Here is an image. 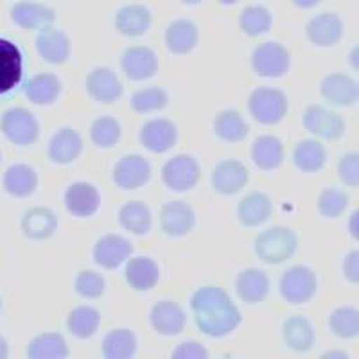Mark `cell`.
<instances>
[{
  "instance_id": "48",
  "label": "cell",
  "mask_w": 359,
  "mask_h": 359,
  "mask_svg": "<svg viewBox=\"0 0 359 359\" xmlns=\"http://www.w3.org/2000/svg\"><path fill=\"white\" fill-rule=\"evenodd\" d=\"M343 275L351 284L359 286V250L347 253L343 259Z\"/></svg>"
},
{
  "instance_id": "46",
  "label": "cell",
  "mask_w": 359,
  "mask_h": 359,
  "mask_svg": "<svg viewBox=\"0 0 359 359\" xmlns=\"http://www.w3.org/2000/svg\"><path fill=\"white\" fill-rule=\"evenodd\" d=\"M338 176L348 187H359V153L343 155L338 163Z\"/></svg>"
},
{
  "instance_id": "52",
  "label": "cell",
  "mask_w": 359,
  "mask_h": 359,
  "mask_svg": "<svg viewBox=\"0 0 359 359\" xmlns=\"http://www.w3.org/2000/svg\"><path fill=\"white\" fill-rule=\"evenodd\" d=\"M8 354H9V345H8V341H6V339L2 338V336H0V359L8 358Z\"/></svg>"
},
{
  "instance_id": "25",
  "label": "cell",
  "mask_w": 359,
  "mask_h": 359,
  "mask_svg": "<svg viewBox=\"0 0 359 359\" xmlns=\"http://www.w3.org/2000/svg\"><path fill=\"white\" fill-rule=\"evenodd\" d=\"M128 286L135 291H149L158 286L160 266L155 259L139 255V257L128 259L126 271H124Z\"/></svg>"
},
{
  "instance_id": "18",
  "label": "cell",
  "mask_w": 359,
  "mask_h": 359,
  "mask_svg": "<svg viewBox=\"0 0 359 359\" xmlns=\"http://www.w3.org/2000/svg\"><path fill=\"white\" fill-rule=\"evenodd\" d=\"M101 207V194L97 187L86 182H76L65 191V208L74 217L94 216Z\"/></svg>"
},
{
  "instance_id": "38",
  "label": "cell",
  "mask_w": 359,
  "mask_h": 359,
  "mask_svg": "<svg viewBox=\"0 0 359 359\" xmlns=\"http://www.w3.org/2000/svg\"><path fill=\"white\" fill-rule=\"evenodd\" d=\"M27 358L31 359H63L69 358V345L57 332H43L27 345Z\"/></svg>"
},
{
  "instance_id": "54",
  "label": "cell",
  "mask_w": 359,
  "mask_h": 359,
  "mask_svg": "<svg viewBox=\"0 0 359 359\" xmlns=\"http://www.w3.org/2000/svg\"><path fill=\"white\" fill-rule=\"evenodd\" d=\"M182 2H184V4H187V6H198V4H201L203 0H182Z\"/></svg>"
},
{
  "instance_id": "22",
  "label": "cell",
  "mask_w": 359,
  "mask_h": 359,
  "mask_svg": "<svg viewBox=\"0 0 359 359\" xmlns=\"http://www.w3.org/2000/svg\"><path fill=\"white\" fill-rule=\"evenodd\" d=\"M306 36L313 45L332 47L343 36V22L334 13H320L306 25Z\"/></svg>"
},
{
  "instance_id": "5",
  "label": "cell",
  "mask_w": 359,
  "mask_h": 359,
  "mask_svg": "<svg viewBox=\"0 0 359 359\" xmlns=\"http://www.w3.org/2000/svg\"><path fill=\"white\" fill-rule=\"evenodd\" d=\"M252 69L261 78H282L291 69L290 50L277 41H264L252 53Z\"/></svg>"
},
{
  "instance_id": "32",
  "label": "cell",
  "mask_w": 359,
  "mask_h": 359,
  "mask_svg": "<svg viewBox=\"0 0 359 359\" xmlns=\"http://www.w3.org/2000/svg\"><path fill=\"white\" fill-rule=\"evenodd\" d=\"M252 160L262 171H275L284 162V144L273 135H262L252 144Z\"/></svg>"
},
{
  "instance_id": "9",
  "label": "cell",
  "mask_w": 359,
  "mask_h": 359,
  "mask_svg": "<svg viewBox=\"0 0 359 359\" xmlns=\"http://www.w3.org/2000/svg\"><path fill=\"white\" fill-rule=\"evenodd\" d=\"M151 163L142 155H126L115 163L114 184L124 191L140 189L151 180Z\"/></svg>"
},
{
  "instance_id": "34",
  "label": "cell",
  "mask_w": 359,
  "mask_h": 359,
  "mask_svg": "<svg viewBox=\"0 0 359 359\" xmlns=\"http://www.w3.org/2000/svg\"><path fill=\"white\" fill-rule=\"evenodd\" d=\"M282 338L287 347L294 352H307L313 348L316 341L314 327L304 316H291L282 325Z\"/></svg>"
},
{
  "instance_id": "15",
  "label": "cell",
  "mask_w": 359,
  "mask_h": 359,
  "mask_svg": "<svg viewBox=\"0 0 359 359\" xmlns=\"http://www.w3.org/2000/svg\"><path fill=\"white\" fill-rule=\"evenodd\" d=\"M123 83L108 67H97L86 76V92L94 101L111 104L123 97Z\"/></svg>"
},
{
  "instance_id": "49",
  "label": "cell",
  "mask_w": 359,
  "mask_h": 359,
  "mask_svg": "<svg viewBox=\"0 0 359 359\" xmlns=\"http://www.w3.org/2000/svg\"><path fill=\"white\" fill-rule=\"evenodd\" d=\"M348 232H351V236L354 237L355 241H359V208L354 210L351 217H348Z\"/></svg>"
},
{
  "instance_id": "44",
  "label": "cell",
  "mask_w": 359,
  "mask_h": 359,
  "mask_svg": "<svg viewBox=\"0 0 359 359\" xmlns=\"http://www.w3.org/2000/svg\"><path fill=\"white\" fill-rule=\"evenodd\" d=\"M348 207V196L343 191L334 187L323 189L322 194L318 196V212L323 217L334 219L341 216Z\"/></svg>"
},
{
  "instance_id": "40",
  "label": "cell",
  "mask_w": 359,
  "mask_h": 359,
  "mask_svg": "<svg viewBox=\"0 0 359 359\" xmlns=\"http://www.w3.org/2000/svg\"><path fill=\"white\" fill-rule=\"evenodd\" d=\"M239 27L246 36H261L273 27V17L264 6H248L239 15Z\"/></svg>"
},
{
  "instance_id": "12",
  "label": "cell",
  "mask_w": 359,
  "mask_h": 359,
  "mask_svg": "<svg viewBox=\"0 0 359 359\" xmlns=\"http://www.w3.org/2000/svg\"><path fill=\"white\" fill-rule=\"evenodd\" d=\"M196 224V214L185 201H169L160 208V229L169 237H185Z\"/></svg>"
},
{
  "instance_id": "37",
  "label": "cell",
  "mask_w": 359,
  "mask_h": 359,
  "mask_svg": "<svg viewBox=\"0 0 359 359\" xmlns=\"http://www.w3.org/2000/svg\"><path fill=\"white\" fill-rule=\"evenodd\" d=\"M118 223L126 232L135 236H146L153 226L151 210L144 201H128L118 210Z\"/></svg>"
},
{
  "instance_id": "42",
  "label": "cell",
  "mask_w": 359,
  "mask_h": 359,
  "mask_svg": "<svg viewBox=\"0 0 359 359\" xmlns=\"http://www.w3.org/2000/svg\"><path fill=\"white\" fill-rule=\"evenodd\" d=\"M121 135H123L121 124H118L117 118L110 117V115L95 118L92 128H90V140L102 149L117 146Z\"/></svg>"
},
{
  "instance_id": "6",
  "label": "cell",
  "mask_w": 359,
  "mask_h": 359,
  "mask_svg": "<svg viewBox=\"0 0 359 359\" xmlns=\"http://www.w3.org/2000/svg\"><path fill=\"white\" fill-rule=\"evenodd\" d=\"M201 178V168L194 156L176 155L162 168V180L165 187L175 192H189L196 187Z\"/></svg>"
},
{
  "instance_id": "13",
  "label": "cell",
  "mask_w": 359,
  "mask_h": 359,
  "mask_svg": "<svg viewBox=\"0 0 359 359\" xmlns=\"http://www.w3.org/2000/svg\"><path fill=\"white\" fill-rule=\"evenodd\" d=\"M24 74V57L17 43L0 38V95L17 88Z\"/></svg>"
},
{
  "instance_id": "8",
  "label": "cell",
  "mask_w": 359,
  "mask_h": 359,
  "mask_svg": "<svg viewBox=\"0 0 359 359\" xmlns=\"http://www.w3.org/2000/svg\"><path fill=\"white\" fill-rule=\"evenodd\" d=\"M302 124L306 131H309L314 137L325 140H338L345 135V118L336 111L329 110V108L313 107L307 108L302 115Z\"/></svg>"
},
{
  "instance_id": "27",
  "label": "cell",
  "mask_w": 359,
  "mask_h": 359,
  "mask_svg": "<svg viewBox=\"0 0 359 359\" xmlns=\"http://www.w3.org/2000/svg\"><path fill=\"white\" fill-rule=\"evenodd\" d=\"M22 232L33 241H45L57 230V216L47 207H33L22 216Z\"/></svg>"
},
{
  "instance_id": "51",
  "label": "cell",
  "mask_w": 359,
  "mask_h": 359,
  "mask_svg": "<svg viewBox=\"0 0 359 359\" xmlns=\"http://www.w3.org/2000/svg\"><path fill=\"white\" fill-rule=\"evenodd\" d=\"M291 2L300 9H311V8H316L322 0H291Z\"/></svg>"
},
{
  "instance_id": "10",
  "label": "cell",
  "mask_w": 359,
  "mask_h": 359,
  "mask_svg": "<svg viewBox=\"0 0 359 359\" xmlns=\"http://www.w3.org/2000/svg\"><path fill=\"white\" fill-rule=\"evenodd\" d=\"M248 169L241 160H223L212 171V187L221 196H233L248 185Z\"/></svg>"
},
{
  "instance_id": "29",
  "label": "cell",
  "mask_w": 359,
  "mask_h": 359,
  "mask_svg": "<svg viewBox=\"0 0 359 359\" xmlns=\"http://www.w3.org/2000/svg\"><path fill=\"white\" fill-rule=\"evenodd\" d=\"M200 31L191 20H175L165 29V45L176 56H185L196 49Z\"/></svg>"
},
{
  "instance_id": "30",
  "label": "cell",
  "mask_w": 359,
  "mask_h": 359,
  "mask_svg": "<svg viewBox=\"0 0 359 359\" xmlns=\"http://www.w3.org/2000/svg\"><path fill=\"white\" fill-rule=\"evenodd\" d=\"M62 81L57 79L56 74L40 72L29 79L24 86V94L34 104H53L62 95Z\"/></svg>"
},
{
  "instance_id": "45",
  "label": "cell",
  "mask_w": 359,
  "mask_h": 359,
  "mask_svg": "<svg viewBox=\"0 0 359 359\" xmlns=\"http://www.w3.org/2000/svg\"><path fill=\"white\" fill-rule=\"evenodd\" d=\"M74 290L79 297L86 298V300H95V298L101 297L107 290V282L102 278V275H99L97 271H92V269H83L79 271L76 280H74Z\"/></svg>"
},
{
  "instance_id": "41",
  "label": "cell",
  "mask_w": 359,
  "mask_h": 359,
  "mask_svg": "<svg viewBox=\"0 0 359 359\" xmlns=\"http://www.w3.org/2000/svg\"><path fill=\"white\" fill-rule=\"evenodd\" d=\"M329 329L341 339L359 336V311L355 307H338L329 314Z\"/></svg>"
},
{
  "instance_id": "11",
  "label": "cell",
  "mask_w": 359,
  "mask_h": 359,
  "mask_svg": "<svg viewBox=\"0 0 359 359\" xmlns=\"http://www.w3.org/2000/svg\"><path fill=\"white\" fill-rule=\"evenodd\" d=\"M121 69L131 81H146L158 72V57L155 50L146 45H135L124 50Z\"/></svg>"
},
{
  "instance_id": "7",
  "label": "cell",
  "mask_w": 359,
  "mask_h": 359,
  "mask_svg": "<svg viewBox=\"0 0 359 359\" xmlns=\"http://www.w3.org/2000/svg\"><path fill=\"white\" fill-rule=\"evenodd\" d=\"M0 130L6 139L17 146H31L40 137V124L31 111L24 108H9L2 115Z\"/></svg>"
},
{
  "instance_id": "28",
  "label": "cell",
  "mask_w": 359,
  "mask_h": 359,
  "mask_svg": "<svg viewBox=\"0 0 359 359\" xmlns=\"http://www.w3.org/2000/svg\"><path fill=\"white\" fill-rule=\"evenodd\" d=\"M273 203L262 192H252L237 205V219L246 229H255L271 217Z\"/></svg>"
},
{
  "instance_id": "20",
  "label": "cell",
  "mask_w": 359,
  "mask_h": 359,
  "mask_svg": "<svg viewBox=\"0 0 359 359\" xmlns=\"http://www.w3.org/2000/svg\"><path fill=\"white\" fill-rule=\"evenodd\" d=\"M11 20L15 25L27 31H43L53 27L56 22V11L38 2H18L11 8Z\"/></svg>"
},
{
  "instance_id": "26",
  "label": "cell",
  "mask_w": 359,
  "mask_h": 359,
  "mask_svg": "<svg viewBox=\"0 0 359 359\" xmlns=\"http://www.w3.org/2000/svg\"><path fill=\"white\" fill-rule=\"evenodd\" d=\"M269 290H271V282L262 269L246 268L237 275L236 293L245 304L264 302Z\"/></svg>"
},
{
  "instance_id": "16",
  "label": "cell",
  "mask_w": 359,
  "mask_h": 359,
  "mask_svg": "<svg viewBox=\"0 0 359 359\" xmlns=\"http://www.w3.org/2000/svg\"><path fill=\"white\" fill-rule=\"evenodd\" d=\"M149 323L160 336H176L184 332L187 325V314L182 306L172 300H162L153 306L149 313Z\"/></svg>"
},
{
  "instance_id": "56",
  "label": "cell",
  "mask_w": 359,
  "mask_h": 359,
  "mask_svg": "<svg viewBox=\"0 0 359 359\" xmlns=\"http://www.w3.org/2000/svg\"><path fill=\"white\" fill-rule=\"evenodd\" d=\"M0 160H2V155H0Z\"/></svg>"
},
{
  "instance_id": "35",
  "label": "cell",
  "mask_w": 359,
  "mask_h": 359,
  "mask_svg": "<svg viewBox=\"0 0 359 359\" xmlns=\"http://www.w3.org/2000/svg\"><path fill=\"white\" fill-rule=\"evenodd\" d=\"M101 354L107 359H130L137 354V336L130 329H111L101 343Z\"/></svg>"
},
{
  "instance_id": "53",
  "label": "cell",
  "mask_w": 359,
  "mask_h": 359,
  "mask_svg": "<svg viewBox=\"0 0 359 359\" xmlns=\"http://www.w3.org/2000/svg\"><path fill=\"white\" fill-rule=\"evenodd\" d=\"M217 2H219L221 6H233V4H237L239 0H217Z\"/></svg>"
},
{
  "instance_id": "33",
  "label": "cell",
  "mask_w": 359,
  "mask_h": 359,
  "mask_svg": "<svg viewBox=\"0 0 359 359\" xmlns=\"http://www.w3.org/2000/svg\"><path fill=\"white\" fill-rule=\"evenodd\" d=\"M214 133L219 140L229 144L243 142L248 137L250 126L246 123V118L243 117L237 110H221L219 114L214 117Z\"/></svg>"
},
{
  "instance_id": "24",
  "label": "cell",
  "mask_w": 359,
  "mask_h": 359,
  "mask_svg": "<svg viewBox=\"0 0 359 359\" xmlns=\"http://www.w3.org/2000/svg\"><path fill=\"white\" fill-rule=\"evenodd\" d=\"M83 147L85 144L78 131L72 128H62L53 135L47 153H49V158L57 165H69L74 160L79 158Z\"/></svg>"
},
{
  "instance_id": "4",
  "label": "cell",
  "mask_w": 359,
  "mask_h": 359,
  "mask_svg": "<svg viewBox=\"0 0 359 359\" xmlns=\"http://www.w3.org/2000/svg\"><path fill=\"white\" fill-rule=\"evenodd\" d=\"M316 290H318V277L313 269L302 264L286 269L278 284L280 297L293 306H302L313 300Z\"/></svg>"
},
{
  "instance_id": "21",
  "label": "cell",
  "mask_w": 359,
  "mask_h": 359,
  "mask_svg": "<svg viewBox=\"0 0 359 359\" xmlns=\"http://www.w3.org/2000/svg\"><path fill=\"white\" fill-rule=\"evenodd\" d=\"M36 50L43 62L50 65H63L69 62L70 53H72V43H70L67 33L60 29H43L36 36Z\"/></svg>"
},
{
  "instance_id": "47",
  "label": "cell",
  "mask_w": 359,
  "mask_h": 359,
  "mask_svg": "<svg viewBox=\"0 0 359 359\" xmlns=\"http://www.w3.org/2000/svg\"><path fill=\"white\" fill-rule=\"evenodd\" d=\"M175 359H205L208 358L207 348L198 341H185L172 351Z\"/></svg>"
},
{
  "instance_id": "3",
  "label": "cell",
  "mask_w": 359,
  "mask_h": 359,
  "mask_svg": "<svg viewBox=\"0 0 359 359\" xmlns=\"http://www.w3.org/2000/svg\"><path fill=\"white\" fill-rule=\"evenodd\" d=\"M287 108H290L287 95L282 90L271 86L253 90L248 97V110L252 117L266 126L280 123L287 115Z\"/></svg>"
},
{
  "instance_id": "39",
  "label": "cell",
  "mask_w": 359,
  "mask_h": 359,
  "mask_svg": "<svg viewBox=\"0 0 359 359\" xmlns=\"http://www.w3.org/2000/svg\"><path fill=\"white\" fill-rule=\"evenodd\" d=\"M101 327V313L95 307L81 306L70 311L67 318V329L78 339L92 338Z\"/></svg>"
},
{
  "instance_id": "1",
  "label": "cell",
  "mask_w": 359,
  "mask_h": 359,
  "mask_svg": "<svg viewBox=\"0 0 359 359\" xmlns=\"http://www.w3.org/2000/svg\"><path fill=\"white\" fill-rule=\"evenodd\" d=\"M191 309L200 332L210 338H224L241 325L243 314L223 287L203 286L192 294Z\"/></svg>"
},
{
  "instance_id": "14",
  "label": "cell",
  "mask_w": 359,
  "mask_h": 359,
  "mask_svg": "<svg viewBox=\"0 0 359 359\" xmlns=\"http://www.w3.org/2000/svg\"><path fill=\"white\" fill-rule=\"evenodd\" d=\"M320 94L334 107H352L359 101V83L347 74H329L320 85Z\"/></svg>"
},
{
  "instance_id": "19",
  "label": "cell",
  "mask_w": 359,
  "mask_h": 359,
  "mask_svg": "<svg viewBox=\"0 0 359 359\" xmlns=\"http://www.w3.org/2000/svg\"><path fill=\"white\" fill-rule=\"evenodd\" d=\"M133 253V245L128 241L126 237L121 236H104L101 237L94 246V261L104 269H117L128 262V259Z\"/></svg>"
},
{
  "instance_id": "55",
  "label": "cell",
  "mask_w": 359,
  "mask_h": 359,
  "mask_svg": "<svg viewBox=\"0 0 359 359\" xmlns=\"http://www.w3.org/2000/svg\"><path fill=\"white\" fill-rule=\"evenodd\" d=\"M0 311H2V300H0Z\"/></svg>"
},
{
  "instance_id": "31",
  "label": "cell",
  "mask_w": 359,
  "mask_h": 359,
  "mask_svg": "<svg viewBox=\"0 0 359 359\" xmlns=\"http://www.w3.org/2000/svg\"><path fill=\"white\" fill-rule=\"evenodd\" d=\"M4 191L13 198H29L38 187V175L27 163H15L2 178Z\"/></svg>"
},
{
  "instance_id": "43",
  "label": "cell",
  "mask_w": 359,
  "mask_h": 359,
  "mask_svg": "<svg viewBox=\"0 0 359 359\" xmlns=\"http://www.w3.org/2000/svg\"><path fill=\"white\" fill-rule=\"evenodd\" d=\"M131 110L137 114H151V111H158L162 108L168 107L169 94L163 88L158 86H151V88H144L135 92L131 95Z\"/></svg>"
},
{
  "instance_id": "36",
  "label": "cell",
  "mask_w": 359,
  "mask_h": 359,
  "mask_svg": "<svg viewBox=\"0 0 359 359\" xmlns=\"http://www.w3.org/2000/svg\"><path fill=\"white\" fill-rule=\"evenodd\" d=\"M293 163L298 171L318 172L325 168L327 151L323 144L316 139H306L298 142L293 151Z\"/></svg>"
},
{
  "instance_id": "2",
  "label": "cell",
  "mask_w": 359,
  "mask_h": 359,
  "mask_svg": "<svg viewBox=\"0 0 359 359\" xmlns=\"http://www.w3.org/2000/svg\"><path fill=\"white\" fill-rule=\"evenodd\" d=\"M253 250L264 264H282L297 253L298 237L286 226H271L255 237Z\"/></svg>"
},
{
  "instance_id": "50",
  "label": "cell",
  "mask_w": 359,
  "mask_h": 359,
  "mask_svg": "<svg viewBox=\"0 0 359 359\" xmlns=\"http://www.w3.org/2000/svg\"><path fill=\"white\" fill-rule=\"evenodd\" d=\"M348 63H351V67L355 72H359V43L355 45L354 49L351 50V54H348Z\"/></svg>"
},
{
  "instance_id": "17",
  "label": "cell",
  "mask_w": 359,
  "mask_h": 359,
  "mask_svg": "<svg viewBox=\"0 0 359 359\" xmlns=\"http://www.w3.org/2000/svg\"><path fill=\"white\" fill-rule=\"evenodd\" d=\"M140 142L151 153L171 151L178 142V130L168 118H153L140 130Z\"/></svg>"
},
{
  "instance_id": "23",
  "label": "cell",
  "mask_w": 359,
  "mask_h": 359,
  "mask_svg": "<svg viewBox=\"0 0 359 359\" xmlns=\"http://www.w3.org/2000/svg\"><path fill=\"white\" fill-rule=\"evenodd\" d=\"M114 25L123 36L139 38L144 36V34L151 29L153 15L146 6H124L123 9H118V11L115 13Z\"/></svg>"
}]
</instances>
